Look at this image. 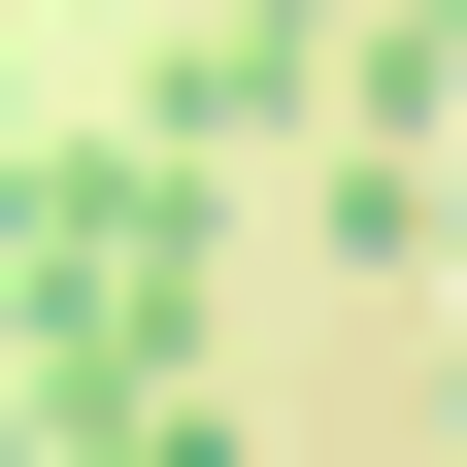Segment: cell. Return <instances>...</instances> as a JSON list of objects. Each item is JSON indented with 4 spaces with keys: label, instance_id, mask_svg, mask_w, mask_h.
Returning <instances> with one entry per match:
<instances>
[{
    "label": "cell",
    "instance_id": "cell-1",
    "mask_svg": "<svg viewBox=\"0 0 467 467\" xmlns=\"http://www.w3.org/2000/svg\"><path fill=\"white\" fill-rule=\"evenodd\" d=\"M267 100H334V0H167V67H134V134H267Z\"/></svg>",
    "mask_w": 467,
    "mask_h": 467
},
{
    "label": "cell",
    "instance_id": "cell-2",
    "mask_svg": "<svg viewBox=\"0 0 467 467\" xmlns=\"http://www.w3.org/2000/svg\"><path fill=\"white\" fill-rule=\"evenodd\" d=\"M100 34H134V0H100Z\"/></svg>",
    "mask_w": 467,
    "mask_h": 467
}]
</instances>
